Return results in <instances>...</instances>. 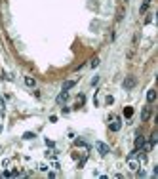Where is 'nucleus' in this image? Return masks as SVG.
<instances>
[{
  "mask_svg": "<svg viewBox=\"0 0 158 179\" xmlns=\"http://www.w3.org/2000/svg\"><path fill=\"white\" fill-rule=\"evenodd\" d=\"M143 143H145V137H143V135H137V137H135V149L139 151L143 147Z\"/></svg>",
  "mask_w": 158,
  "mask_h": 179,
  "instance_id": "nucleus-8",
  "label": "nucleus"
},
{
  "mask_svg": "<svg viewBox=\"0 0 158 179\" xmlns=\"http://www.w3.org/2000/svg\"><path fill=\"white\" fill-rule=\"evenodd\" d=\"M120 128H122V122L118 120V118H115V120L111 122V130H112V132H118Z\"/></svg>",
  "mask_w": 158,
  "mask_h": 179,
  "instance_id": "nucleus-6",
  "label": "nucleus"
},
{
  "mask_svg": "<svg viewBox=\"0 0 158 179\" xmlns=\"http://www.w3.org/2000/svg\"><path fill=\"white\" fill-rule=\"evenodd\" d=\"M67 99H69V93H67V91H61L59 95L55 97V103H57V105H63Z\"/></svg>",
  "mask_w": 158,
  "mask_h": 179,
  "instance_id": "nucleus-4",
  "label": "nucleus"
},
{
  "mask_svg": "<svg viewBox=\"0 0 158 179\" xmlns=\"http://www.w3.org/2000/svg\"><path fill=\"white\" fill-rule=\"evenodd\" d=\"M156 141H158V133L154 132V133L151 135V141H149V143H151V145H152V147H154V145H156Z\"/></svg>",
  "mask_w": 158,
  "mask_h": 179,
  "instance_id": "nucleus-12",
  "label": "nucleus"
},
{
  "mask_svg": "<svg viewBox=\"0 0 158 179\" xmlns=\"http://www.w3.org/2000/svg\"><path fill=\"white\" fill-rule=\"evenodd\" d=\"M137 175H139V177H145L147 173H145V170H137Z\"/></svg>",
  "mask_w": 158,
  "mask_h": 179,
  "instance_id": "nucleus-16",
  "label": "nucleus"
},
{
  "mask_svg": "<svg viewBox=\"0 0 158 179\" xmlns=\"http://www.w3.org/2000/svg\"><path fill=\"white\" fill-rule=\"evenodd\" d=\"M147 101H149V103L156 101V91H154V90H149V91H147Z\"/></svg>",
  "mask_w": 158,
  "mask_h": 179,
  "instance_id": "nucleus-7",
  "label": "nucleus"
},
{
  "mask_svg": "<svg viewBox=\"0 0 158 179\" xmlns=\"http://www.w3.org/2000/svg\"><path fill=\"white\" fill-rule=\"evenodd\" d=\"M25 84H27L29 88H34V86H36V80H34L32 76H25Z\"/></svg>",
  "mask_w": 158,
  "mask_h": 179,
  "instance_id": "nucleus-9",
  "label": "nucleus"
},
{
  "mask_svg": "<svg viewBox=\"0 0 158 179\" xmlns=\"http://www.w3.org/2000/svg\"><path fill=\"white\" fill-rule=\"evenodd\" d=\"M95 149H97V151L101 152L103 156H105V155H109V152H111L109 145H107V143H103V141H97V143H95Z\"/></svg>",
  "mask_w": 158,
  "mask_h": 179,
  "instance_id": "nucleus-1",
  "label": "nucleus"
},
{
  "mask_svg": "<svg viewBox=\"0 0 158 179\" xmlns=\"http://www.w3.org/2000/svg\"><path fill=\"white\" fill-rule=\"evenodd\" d=\"M124 116H126V118H131V116H134V109H131V107H126V109H124Z\"/></svg>",
  "mask_w": 158,
  "mask_h": 179,
  "instance_id": "nucleus-11",
  "label": "nucleus"
},
{
  "mask_svg": "<svg viewBox=\"0 0 158 179\" xmlns=\"http://www.w3.org/2000/svg\"><path fill=\"white\" fill-rule=\"evenodd\" d=\"M128 166H130L131 172H137L139 170V162L135 160V156H128Z\"/></svg>",
  "mask_w": 158,
  "mask_h": 179,
  "instance_id": "nucleus-2",
  "label": "nucleus"
},
{
  "mask_svg": "<svg viewBox=\"0 0 158 179\" xmlns=\"http://www.w3.org/2000/svg\"><path fill=\"white\" fill-rule=\"evenodd\" d=\"M84 101H86V97H84V95H78V103H82V105H84Z\"/></svg>",
  "mask_w": 158,
  "mask_h": 179,
  "instance_id": "nucleus-18",
  "label": "nucleus"
},
{
  "mask_svg": "<svg viewBox=\"0 0 158 179\" xmlns=\"http://www.w3.org/2000/svg\"><path fill=\"white\" fill-rule=\"evenodd\" d=\"M32 137H36L32 132H25V133H23V139H32Z\"/></svg>",
  "mask_w": 158,
  "mask_h": 179,
  "instance_id": "nucleus-14",
  "label": "nucleus"
},
{
  "mask_svg": "<svg viewBox=\"0 0 158 179\" xmlns=\"http://www.w3.org/2000/svg\"><path fill=\"white\" fill-rule=\"evenodd\" d=\"M90 65H92V67H97V65H99V57H93Z\"/></svg>",
  "mask_w": 158,
  "mask_h": 179,
  "instance_id": "nucleus-15",
  "label": "nucleus"
},
{
  "mask_svg": "<svg viewBox=\"0 0 158 179\" xmlns=\"http://www.w3.org/2000/svg\"><path fill=\"white\" fill-rule=\"evenodd\" d=\"M2 107H4V101H2V99H0V109H2Z\"/></svg>",
  "mask_w": 158,
  "mask_h": 179,
  "instance_id": "nucleus-19",
  "label": "nucleus"
},
{
  "mask_svg": "<svg viewBox=\"0 0 158 179\" xmlns=\"http://www.w3.org/2000/svg\"><path fill=\"white\" fill-rule=\"evenodd\" d=\"M149 116H151V107H143V110H141V120L147 122Z\"/></svg>",
  "mask_w": 158,
  "mask_h": 179,
  "instance_id": "nucleus-5",
  "label": "nucleus"
},
{
  "mask_svg": "<svg viewBox=\"0 0 158 179\" xmlns=\"http://www.w3.org/2000/svg\"><path fill=\"white\" fill-rule=\"evenodd\" d=\"M149 4H151V0H145V2H143V6H141V13H145V12L149 10Z\"/></svg>",
  "mask_w": 158,
  "mask_h": 179,
  "instance_id": "nucleus-13",
  "label": "nucleus"
},
{
  "mask_svg": "<svg viewBox=\"0 0 158 179\" xmlns=\"http://www.w3.org/2000/svg\"><path fill=\"white\" fill-rule=\"evenodd\" d=\"M97 80H99V76H93V78H92V86H95V84H97Z\"/></svg>",
  "mask_w": 158,
  "mask_h": 179,
  "instance_id": "nucleus-17",
  "label": "nucleus"
},
{
  "mask_svg": "<svg viewBox=\"0 0 158 179\" xmlns=\"http://www.w3.org/2000/svg\"><path fill=\"white\" fill-rule=\"evenodd\" d=\"M122 86H124L126 90H131V88L135 86V78H134V76H128V78L122 82Z\"/></svg>",
  "mask_w": 158,
  "mask_h": 179,
  "instance_id": "nucleus-3",
  "label": "nucleus"
},
{
  "mask_svg": "<svg viewBox=\"0 0 158 179\" xmlns=\"http://www.w3.org/2000/svg\"><path fill=\"white\" fill-rule=\"evenodd\" d=\"M74 84H76V80H67V82L63 84V91H69V90L74 86Z\"/></svg>",
  "mask_w": 158,
  "mask_h": 179,
  "instance_id": "nucleus-10",
  "label": "nucleus"
}]
</instances>
